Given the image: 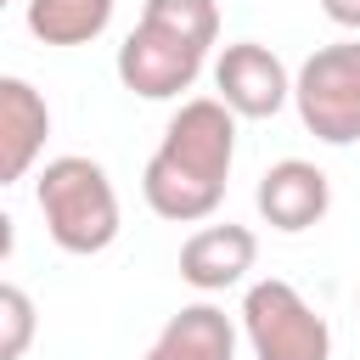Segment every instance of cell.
Segmentation results:
<instances>
[{"mask_svg": "<svg viewBox=\"0 0 360 360\" xmlns=\"http://www.w3.org/2000/svg\"><path fill=\"white\" fill-rule=\"evenodd\" d=\"M231 163H236V118L214 96H191L163 124V141L141 169V197L169 225H202L225 202Z\"/></svg>", "mask_w": 360, "mask_h": 360, "instance_id": "1", "label": "cell"}, {"mask_svg": "<svg viewBox=\"0 0 360 360\" xmlns=\"http://www.w3.org/2000/svg\"><path fill=\"white\" fill-rule=\"evenodd\" d=\"M34 202H39L45 236L73 259H96L118 242V225H124L118 191L96 158H79V152L51 158L34 174Z\"/></svg>", "mask_w": 360, "mask_h": 360, "instance_id": "2", "label": "cell"}, {"mask_svg": "<svg viewBox=\"0 0 360 360\" xmlns=\"http://www.w3.org/2000/svg\"><path fill=\"white\" fill-rule=\"evenodd\" d=\"M242 338L253 360H332L326 315L281 276H264L242 292Z\"/></svg>", "mask_w": 360, "mask_h": 360, "instance_id": "3", "label": "cell"}, {"mask_svg": "<svg viewBox=\"0 0 360 360\" xmlns=\"http://www.w3.org/2000/svg\"><path fill=\"white\" fill-rule=\"evenodd\" d=\"M292 107L304 129L326 146L360 141V39H332L292 73Z\"/></svg>", "mask_w": 360, "mask_h": 360, "instance_id": "4", "label": "cell"}, {"mask_svg": "<svg viewBox=\"0 0 360 360\" xmlns=\"http://www.w3.org/2000/svg\"><path fill=\"white\" fill-rule=\"evenodd\" d=\"M202 62H208V51H197L191 39H180V34H169V28H158V22L141 17L124 34L112 68H118V84L129 96H141V101H174L180 90L197 84Z\"/></svg>", "mask_w": 360, "mask_h": 360, "instance_id": "5", "label": "cell"}, {"mask_svg": "<svg viewBox=\"0 0 360 360\" xmlns=\"http://www.w3.org/2000/svg\"><path fill=\"white\" fill-rule=\"evenodd\" d=\"M214 90H219L214 101L231 118H276L292 101V73L270 45L236 39L214 56Z\"/></svg>", "mask_w": 360, "mask_h": 360, "instance_id": "6", "label": "cell"}, {"mask_svg": "<svg viewBox=\"0 0 360 360\" xmlns=\"http://www.w3.org/2000/svg\"><path fill=\"white\" fill-rule=\"evenodd\" d=\"M253 202H259V214H264L270 231L298 236V231H309V225L326 219V208H332V180H326V169H315L309 158H281V163H270V169L259 174Z\"/></svg>", "mask_w": 360, "mask_h": 360, "instance_id": "7", "label": "cell"}, {"mask_svg": "<svg viewBox=\"0 0 360 360\" xmlns=\"http://www.w3.org/2000/svg\"><path fill=\"white\" fill-rule=\"evenodd\" d=\"M51 141V107L45 90H34L17 73H0V191L34 174L39 152Z\"/></svg>", "mask_w": 360, "mask_h": 360, "instance_id": "8", "label": "cell"}, {"mask_svg": "<svg viewBox=\"0 0 360 360\" xmlns=\"http://www.w3.org/2000/svg\"><path fill=\"white\" fill-rule=\"evenodd\" d=\"M259 259V236L248 225H202L180 242V281L197 287V292H225L236 281H248Z\"/></svg>", "mask_w": 360, "mask_h": 360, "instance_id": "9", "label": "cell"}, {"mask_svg": "<svg viewBox=\"0 0 360 360\" xmlns=\"http://www.w3.org/2000/svg\"><path fill=\"white\" fill-rule=\"evenodd\" d=\"M141 360H236V321L208 298L186 304L180 315L163 321V332Z\"/></svg>", "mask_w": 360, "mask_h": 360, "instance_id": "10", "label": "cell"}, {"mask_svg": "<svg viewBox=\"0 0 360 360\" xmlns=\"http://www.w3.org/2000/svg\"><path fill=\"white\" fill-rule=\"evenodd\" d=\"M118 0H28V34L39 45H90L107 34Z\"/></svg>", "mask_w": 360, "mask_h": 360, "instance_id": "11", "label": "cell"}, {"mask_svg": "<svg viewBox=\"0 0 360 360\" xmlns=\"http://www.w3.org/2000/svg\"><path fill=\"white\" fill-rule=\"evenodd\" d=\"M141 17L180 34V39H191L197 51H208L219 39V0H146Z\"/></svg>", "mask_w": 360, "mask_h": 360, "instance_id": "12", "label": "cell"}, {"mask_svg": "<svg viewBox=\"0 0 360 360\" xmlns=\"http://www.w3.org/2000/svg\"><path fill=\"white\" fill-rule=\"evenodd\" d=\"M39 332V309L17 281H0V360H22L34 349Z\"/></svg>", "mask_w": 360, "mask_h": 360, "instance_id": "13", "label": "cell"}, {"mask_svg": "<svg viewBox=\"0 0 360 360\" xmlns=\"http://www.w3.org/2000/svg\"><path fill=\"white\" fill-rule=\"evenodd\" d=\"M321 11H326V22H338L360 39V0H321Z\"/></svg>", "mask_w": 360, "mask_h": 360, "instance_id": "14", "label": "cell"}, {"mask_svg": "<svg viewBox=\"0 0 360 360\" xmlns=\"http://www.w3.org/2000/svg\"><path fill=\"white\" fill-rule=\"evenodd\" d=\"M11 248H17V219H11L6 208H0V264L11 259Z\"/></svg>", "mask_w": 360, "mask_h": 360, "instance_id": "15", "label": "cell"}, {"mask_svg": "<svg viewBox=\"0 0 360 360\" xmlns=\"http://www.w3.org/2000/svg\"><path fill=\"white\" fill-rule=\"evenodd\" d=\"M0 6H11V0H0Z\"/></svg>", "mask_w": 360, "mask_h": 360, "instance_id": "16", "label": "cell"}]
</instances>
